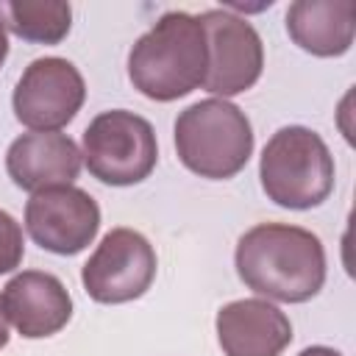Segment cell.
I'll list each match as a JSON object with an SVG mask.
<instances>
[{"instance_id": "277c9868", "label": "cell", "mask_w": 356, "mask_h": 356, "mask_svg": "<svg viewBox=\"0 0 356 356\" xmlns=\"http://www.w3.org/2000/svg\"><path fill=\"white\" fill-rule=\"evenodd\" d=\"M264 195L281 206L306 211L320 206L334 189V156L320 134L303 125L278 128L259 161Z\"/></svg>"}, {"instance_id": "7a4b0ae2", "label": "cell", "mask_w": 356, "mask_h": 356, "mask_svg": "<svg viewBox=\"0 0 356 356\" xmlns=\"http://www.w3.org/2000/svg\"><path fill=\"white\" fill-rule=\"evenodd\" d=\"M206 33L197 17L186 11L164 14L128 53V78L150 100L170 103L203 86Z\"/></svg>"}, {"instance_id": "ac0fdd59", "label": "cell", "mask_w": 356, "mask_h": 356, "mask_svg": "<svg viewBox=\"0 0 356 356\" xmlns=\"http://www.w3.org/2000/svg\"><path fill=\"white\" fill-rule=\"evenodd\" d=\"M6 56H8V28H6V19L0 14V67H3Z\"/></svg>"}, {"instance_id": "3957f363", "label": "cell", "mask_w": 356, "mask_h": 356, "mask_svg": "<svg viewBox=\"0 0 356 356\" xmlns=\"http://www.w3.org/2000/svg\"><path fill=\"white\" fill-rule=\"evenodd\" d=\"M175 153L181 164L200 178H234L253 153L250 120L222 97L197 100L175 120Z\"/></svg>"}, {"instance_id": "5b68a950", "label": "cell", "mask_w": 356, "mask_h": 356, "mask_svg": "<svg viewBox=\"0 0 356 356\" xmlns=\"http://www.w3.org/2000/svg\"><path fill=\"white\" fill-rule=\"evenodd\" d=\"M81 159L100 184H142L159 161L153 125L125 108L100 111L83 131Z\"/></svg>"}, {"instance_id": "e0dca14e", "label": "cell", "mask_w": 356, "mask_h": 356, "mask_svg": "<svg viewBox=\"0 0 356 356\" xmlns=\"http://www.w3.org/2000/svg\"><path fill=\"white\" fill-rule=\"evenodd\" d=\"M298 356H342V353H339V350H334V348H325V345H312V348L300 350Z\"/></svg>"}, {"instance_id": "4fadbf2b", "label": "cell", "mask_w": 356, "mask_h": 356, "mask_svg": "<svg viewBox=\"0 0 356 356\" xmlns=\"http://www.w3.org/2000/svg\"><path fill=\"white\" fill-rule=\"evenodd\" d=\"M289 39L320 58H334L350 50L356 33L353 0H295L286 8Z\"/></svg>"}, {"instance_id": "8fae6325", "label": "cell", "mask_w": 356, "mask_h": 356, "mask_svg": "<svg viewBox=\"0 0 356 356\" xmlns=\"http://www.w3.org/2000/svg\"><path fill=\"white\" fill-rule=\"evenodd\" d=\"M83 167L81 147L58 131H31L17 136L6 153L8 178L25 192L72 186Z\"/></svg>"}, {"instance_id": "6da1fadb", "label": "cell", "mask_w": 356, "mask_h": 356, "mask_svg": "<svg viewBox=\"0 0 356 356\" xmlns=\"http://www.w3.org/2000/svg\"><path fill=\"white\" fill-rule=\"evenodd\" d=\"M234 264L239 281L267 300L303 303L325 284L323 242L300 225H253L239 236Z\"/></svg>"}, {"instance_id": "9a60e30c", "label": "cell", "mask_w": 356, "mask_h": 356, "mask_svg": "<svg viewBox=\"0 0 356 356\" xmlns=\"http://www.w3.org/2000/svg\"><path fill=\"white\" fill-rule=\"evenodd\" d=\"M22 256H25L22 228H19V222L8 211L0 209V275L17 270Z\"/></svg>"}, {"instance_id": "7c38bea8", "label": "cell", "mask_w": 356, "mask_h": 356, "mask_svg": "<svg viewBox=\"0 0 356 356\" xmlns=\"http://www.w3.org/2000/svg\"><path fill=\"white\" fill-rule=\"evenodd\" d=\"M214 325L225 356H281L292 342L289 317L261 298L225 303L217 312Z\"/></svg>"}, {"instance_id": "ba28073f", "label": "cell", "mask_w": 356, "mask_h": 356, "mask_svg": "<svg viewBox=\"0 0 356 356\" xmlns=\"http://www.w3.org/2000/svg\"><path fill=\"white\" fill-rule=\"evenodd\" d=\"M86 100V83L78 67L58 56L36 58L14 86V117L31 131H61L75 120Z\"/></svg>"}, {"instance_id": "8992f818", "label": "cell", "mask_w": 356, "mask_h": 356, "mask_svg": "<svg viewBox=\"0 0 356 356\" xmlns=\"http://www.w3.org/2000/svg\"><path fill=\"white\" fill-rule=\"evenodd\" d=\"M197 19L206 33L203 89L222 100L248 92L261 78L264 67V47L256 28L228 8L203 11Z\"/></svg>"}, {"instance_id": "52a82bcc", "label": "cell", "mask_w": 356, "mask_h": 356, "mask_svg": "<svg viewBox=\"0 0 356 356\" xmlns=\"http://www.w3.org/2000/svg\"><path fill=\"white\" fill-rule=\"evenodd\" d=\"M156 278V250L134 228H111L81 270L83 289L97 303L142 298Z\"/></svg>"}, {"instance_id": "2e32d148", "label": "cell", "mask_w": 356, "mask_h": 356, "mask_svg": "<svg viewBox=\"0 0 356 356\" xmlns=\"http://www.w3.org/2000/svg\"><path fill=\"white\" fill-rule=\"evenodd\" d=\"M8 328H11V323H8V317H6V309H3V295H0V350L8 345Z\"/></svg>"}, {"instance_id": "30bf717a", "label": "cell", "mask_w": 356, "mask_h": 356, "mask_svg": "<svg viewBox=\"0 0 356 356\" xmlns=\"http://www.w3.org/2000/svg\"><path fill=\"white\" fill-rule=\"evenodd\" d=\"M3 309L8 323L25 339H44L58 334L72 317V298L61 278L42 270L17 273L3 289Z\"/></svg>"}, {"instance_id": "9c48e42d", "label": "cell", "mask_w": 356, "mask_h": 356, "mask_svg": "<svg viewBox=\"0 0 356 356\" xmlns=\"http://www.w3.org/2000/svg\"><path fill=\"white\" fill-rule=\"evenodd\" d=\"M100 228V209L95 197L78 186H50L33 192L25 203L28 236L56 256L81 253Z\"/></svg>"}, {"instance_id": "5bb4252c", "label": "cell", "mask_w": 356, "mask_h": 356, "mask_svg": "<svg viewBox=\"0 0 356 356\" xmlns=\"http://www.w3.org/2000/svg\"><path fill=\"white\" fill-rule=\"evenodd\" d=\"M0 14L14 36L36 44H58L72 25V8L61 0H11Z\"/></svg>"}]
</instances>
